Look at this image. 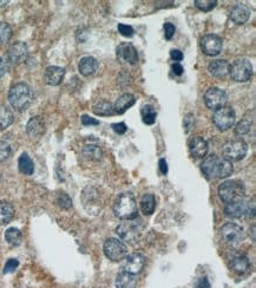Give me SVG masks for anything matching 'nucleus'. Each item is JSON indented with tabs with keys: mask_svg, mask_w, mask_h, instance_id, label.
Listing matches in <instances>:
<instances>
[{
	"mask_svg": "<svg viewBox=\"0 0 256 288\" xmlns=\"http://www.w3.org/2000/svg\"><path fill=\"white\" fill-rule=\"evenodd\" d=\"M202 171L209 178H227L233 174L234 168L231 162L224 157L211 155L203 161Z\"/></svg>",
	"mask_w": 256,
	"mask_h": 288,
	"instance_id": "nucleus-1",
	"label": "nucleus"
},
{
	"mask_svg": "<svg viewBox=\"0 0 256 288\" xmlns=\"http://www.w3.org/2000/svg\"><path fill=\"white\" fill-rule=\"evenodd\" d=\"M114 212L117 218L122 220H131L137 218V201L131 193H123L116 199Z\"/></svg>",
	"mask_w": 256,
	"mask_h": 288,
	"instance_id": "nucleus-2",
	"label": "nucleus"
},
{
	"mask_svg": "<svg viewBox=\"0 0 256 288\" xmlns=\"http://www.w3.org/2000/svg\"><path fill=\"white\" fill-rule=\"evenodd\" d=\"M33 93L31 87L25 83H18L11 87L9 92V101L16 110H25L32 103Z\"/></svg>",
	"mask_w": 256,
	"mask_h": 288,
	"instance_id": "nucleus-3",
	"label": "nucleus"
},
{
	"mask_svg": "<svg viewBox=\"0 0 256 288\" xmlns=\"http://www.w3.org/2000/svg\"><path fill=\"white\" fill-rule=\"evenodd\" d=\"M218 196L227 205L244 200L245 187L243 182L237 181V179H230V181L223 182L218 187Z\"/></svg>",
	"mask_w": 256,
	"mask_h": 288,
	"instance_id": "nucleus-4",
	"label": "nucleus"
},
{
	"mask_svg": "<svg viewBox=\"0 0 256 288\" xmlns=\"http://www.w3.org/2000/svg\"><path fill=\"white\" fill-rule=\"evenodd\" d=\"M142 232L143 222L138 218L124 220V222H122L116 228V233H117L118 238L128 243H135L136 241H138L142 235Z\"/></svg>",
	"mask_w": 256,
	"mask_h": 288,
	"instance_id": "nucleus-5",
	"label": "nucleus"
},
{
	"mask_svg": "<svg viewBox=\"0 0 256 288\" xmlns=\"http://www.w3.org/2000/svg\"><path fill=\"white\" fill-rule=\"evenodd\" d=\"M224 158L228 161L238 162L243 160L248 152V144L243 140L228 141L222 148Z\"/></svg>",
	"mask_w": 256,
	"mask_h": 288,
	"instance_id": "nucleus-6",
	"label": "nucleus"
},
{
	"mask_svg": "<svg viewBox=\"0 0 256 288\" xmlns=\"http://www.w3.org/2000/svg\"><path fill=\"white\" fill-rule=\"evenodd\" d=\"M104 254L109 260L119 262L128 256V247L121 240L110 238L104 242Z\"/></svg>",
	"mask_w": 256,
	"mask_h": 288,
	"instance_id": "nucleus-7",
	"label": "nucleus"
},
{
	"mask_svg": "<svg viewBox=\"0 0 256 288\" xmlns=\"http://www.w3.org/2000/svg\"><path fill=\"white\" fill-rule=\"evenodd\" d=\"M221 236L227 245L236 247L243 242L245 234L241 226L228 222L221 227Z\"/></svg>",
	"mask_w": 256,
	"mask_h": 288,
	"instance_id": "nucleus-8",
	"label": "nucleus"
},
{
	"mask_svg": "<svg viewBox=\"0 0 256 288\" xmlns=\"http://www.w3.org/2000/svg\"><path fill=\"white\" fill-rule=\"evenodd\" d=\"M229 74L235 82L245 83L252 76V65L248 59L241 58L235 60L229 67Z\"/></svg>",
	"mask_w": 256,
	"mask_h": 288,
	"instance_id": "nucleus-9",
	"label": "nucleus"
},
{
	"mask_svg": "<svg viewBox=\"0 0 256 288\" xmlns=\"http://www.w3.org/2000/svg\"><path fill=\"white\" fill-rule=\"evenodd\" d=\"M255 206L254 203H250L247 200H241L233 203H228L224 208V213L227 216L233 219H243L247 216L254 215Z\"/></svg>",
	"mask_w": 256,
	"mask_h": 288,
	"instance_id": "nucleus-10",
	"label": "nucleus"
},
{
	"mask_svg": "<svg viewBox=\"0 0 256 288\" xmlns=\"http://www.w3.org/2000/svg\"><path fill=\"white\" fill-rule=\"evenodd\" d=\"M235 121H236V114L230 107H222L220 109L215 110L213 115V123L222 131L228 130L233 127Z\"/></svg>",
	"mask_w": 256,
	"mask_h": 288,
	"instance_id": "nucleus-11",
	"label": "nucleus"
},
{
	"mask_svg": "<svg viewBox=\"0 0 256 288\" xmlns=\"http://www.w3.org/2000/svg\"><path fill=\"white\" fill-rule=\"evenodd\" d=\"M116 56L118 62L135 65L138 63L137 49L131 43H122L116 49Z\"/></svg>",
	"mask_w": 256,
	"mask_h": 288,
	"instance_id": "nucleus-12",
	"label": "nucleus"
},
{
	"mask_svg": "<svg viewBox=\"0 0 256 288\" xmlns=\"http://www.w3.org/2000/svg\"><path fill=\"white\" fill-rule=\"evenodd\" d=\"M222 47H223V40L217 35H207L201 39V49L207 56H218L221 53Z\"/></svg>",
	"mask_w": 256,
	"mask_h": 288,
	"instance_id": "nucleus-13",
	"label": "nucleus"
},
{
	"mask_svg": "<svg viewBox=\"0 0 256 288\" xmlns=\"http://www.w3.org/2000/svg\"><path fill=\"white\" fill-rule=\"evenodd\" d=\"M227 93L218 87H210L204 94V103L211 110H217L227 103Z\"/></svg>",
	"mask_w": 256,
	"mask_h": 288,
	"instance_id": "nucleus-14",
	"label": "nucleus"
},
{
	"mask_svg": "<svg viewBox=\"0 0 256 288\" xmlns=\"http://www.w3.org/2000/svg\"><path fill=\"white\" fill-rule=\"evenodd\" d=\"M124 260L125 261L124 265H123V272L134 274V275L141 273L146 263V257L141 253L131 254V255L126 256Z\"/></svg>",
	"mask_w": 256,
	"mask_h": 288,
	"instance_id": "nucleus-15",
	"label": "nucleus"
},
{
	"mask_svg": "<svg viewBox=\"0 0 256 288\" xmlns=\"http://www.w3.org/2000/svg\"><path fill=\"white\" fill-rule=\"evenodd\" d=\"M27 55H29V49H27L26 44L23 42H17L13 44L8 52L9 60L13 64L23 63L27 58Z\"/></svg>",
	"mask_w": 256,
	"mask_h": 288,
	"instance_id": "nucleus-16",
	"label": "nucleus"
},
{
	"mask_svg": "<svg viewBox=\"0 0 256 288\" xmlns=\"http://www.w3.org/2000/svg\"><path fill=\"white\" fill-rule=\"evenodd\" d=\"M65 77V69L60 66H49L44 73V80L51 86L60 85Z\"/></svg>",
	"mask_w": 256,
	"mask_h": 288,
	"instance_id": "nucleus-17",
	"label": "nucleus"
},
{
	"mask_svg": "<svg viewBox=\"0 0 256 288\" xmlns=\"http://www.w3.org/2000/svg\"><path fill=\"white\" fill-rule=\"evenodd\" d=\"M188 147H189L190 154L193 155L194 157L196 158L206 157L208 152V143L203 137L195 136L190 138L189 143H188Z\"/></svg>",
	"mask_w": 256,
	"mask_h": 288,
	"instance_id": "nucleus-18",
	"label": "nucleus"
},
{
	"mask_svg": "<svg viewBox=\"0 0 256 288\" xmlns=\"http://www.w3.org/2000/svg\"><path fill=\"white\" fill-rule=\"evenodd\" d=\"M251 11L245 4H236L230 11V19L237 25L247 23L250 18Z\"/></svg>",
	"mask_w": 256,
	"mask_h": 288,
	"instance_id": "nucleus-19",
	"label": "nucleus"
},
{
	"mask_svg": "<svg viewBox=\"0 0 256 288\" xmlns=\"http://www.w3.org/2000/svg\"><path fill=\"white\" fill-rule=\"evenodd\" d=\"M26 133L32 138L42 136L45 133V122H44L43 117L36 116L31 118L26 124Z\"/></svg>",
	"mask_w": 256,
	"mask_h": 288,
	"instance_id": "nucleus-20",
	"label": "nucleus"
},
{
	"mask_svg": "<svg viewBox=\"0 0 256 288\" xmlns=\"http://www.w3.org/2000/svg\"><path fill=\"white\" fill-rule=\"evenodd\" d=\"M229 67L230 64L224 59L214 60L208 66V71L210 74H213L216 78H226L229 74Z\"/></svg>",
	"mask_w": 256,
	"mask_h": 288,
	"instance_id": "nucleus-21",
	"label": "nucleus"
},
{
	"mask_svg": "<svg viewBox=\"0 0 256 288\" xmlns=\"http://www.w3.org/2000/svg\"><path fill=\"white\" fill-rule=\"evenodd\" d=\"M79 72L85 77L92 76V74L96 73V71L98 70V62L97 59L94 58V57H83L79 62Z\"/></svg>",
	"mask_w": 256,
	"mask_h": 288,
	"instance_id": "nucleus-22",
	"label": "nucleus"
},
{
	"mask_svg": "<svg viewBox=\"0 0 256 288\" xmlns=\"http://www.w3.org/2000/svg\"><path fill=\"white\" fill-rule=\"evenodd\" d=\"M135 102L136 100H135L134 94H131V93L122 94V96L118 97L115 102V106H114L115 113H117V114L125 113L129 108H131L132 106H134Z\"/></svg>",
	"mask_w": 256,
	"mask_h": 288,
	"instance_id": "nucleus-23",
	"label": "nucleus"
},
{
	"mask_svg": "<svg viewBox=\"0 0 256 288\" xmlns=\"http://www.w3.org/2000/svg\"><path fill=\"white\" fill-rule=\"evenodd\" d=\"M137 277L134 274L122 272L116 277V288H136Z\"/></svg>",
	"mask_w": 256,
	"mask_h": 288,
	"instance_id": "nucleus-24",
	"label": "nucleus"
},
{
	"mask_svg": "<svg viewBox=\"0 0 256 288\" xmlns=\"http://www.w3.org/2000/svg\"><path fill=\"white\" fill-rule=\"evenodd\" d=\"M92 111L98 116H112L115 114L114 106L110 103V102L101 100L98 101L97 103L92 107Z\"/></svg>",
	"mask_w": 256,
	"mask_h": 288,
	"instance_id": "nucleus-25",
	"label": "nucleus"
},
{
	"mask_svg": "<svg viewBox=\"0 0 256 288\" xmlns=\"http://www.w3.org/2000/svg\"><path fill=\"white\" fill-rule=\"evenodd\" d=\"M15 216V208L8 201H0V225H6Z\"/></svg>",
	"mask_w": 256,
	"mask_h": 288,
	"instance_id": "nucleus-26",
	"label": "nucleus"
},
{
	"mask_svg": "<svg viewBox=\"0 0 256 288\" xmlns=\"http://www.w3.org/2000/svg\"><path fill=\"white\" fill-rule=\"evenodd\" d=\"M231 268L237 274H245L250 269V261L247 256H236L231 261Z\"/></svg>",
	"mask_w": 256,
	"mask_h": 288,
	"instance_id": "nucleus-27",
	"label": "nucleus"
},
{
	"mask_svg": "<svg viewBox=\"0 0 256 288\" xmlns=\"http://www.w3.org/2000/svg\"><path fill=\"white\" fill-rule=\"evenodd\" d=\"M18 168L19 171L24 175H32L33 171H35V164H33V161L31 160L30 156L25 154V152L20 155L18 160Z\"/></svg>",
	"mask_w": 256,
	"mask_h": 288,
	"instance_id": "nucleus-28",
	"label": "nucleus"
},
{
	"mask_svg": "<svg viewBox=\"0 0 256 288\" xmlns=\"http://www.w3.org/2000/svg\"><path fill=\"white\" fill-rule=\"evenodd\" d=\"M156 208V198L153 194H144L141 199V209L145 215H151Z\"/></svg>",
	"mask_w": 256,
	"mask_h": 288,
	"instance_id": "nucleus-29",
	"label": "nucleus"
},
{
	"mask_svg": "<svg viewBox=\"0 0 256 288\" xmlns=\"http://www.w3.org/2000/svg\"><path fill=\"white\" fill-rule=\"evenodd\" d=\"M83 154L88 160L91 161H101L102 157H103V151H102V149L98 147V145L94 144L85 145L83 149Z\"/></svg>",
	"mask_w": 256,
	"mask_h": 288,
	"instance_id": "nucleus-30",
	"label": "nucleus"
},
{
	"mask_svg": "<svg viewBox=\"0 0 256 288\" xmlns=\"http://www.w3.org/2000/svg\"><path fill=\"white\" fill-rule=\"evenodd\" d=\"M5 240L8 241L9 245L11 246H19L22 243L23 235L22 232L18 228H15V227H11L5 232Z\"/></svg>",
	"mask_w": 256,
	"mask_h": 288,
	"instance_id": "nucleus-31",
	"label": "nucleus"
},
{
	"mask_svg": "<svg viewBox=\"0 0 256 288\" xmlns=\"http://www.w3.org/2000/svg\"><path fill=\"white\" fill-rule=\"evenodd\" d=\"M13 122V114L8 107L0 106V130H5Z\"/></svg>",
	"mask_w": 256,
	"mask_h": 288,
	"instance_id": "nucleus-32",
	"label": "nucleus"
},
{
	"mask_svg": "<svg viewBox=\"0 0 256 288\" xmlns=\"http://www.w3.org/2000/svg\"><path fill=\"white\" fill-rule=\"evenodd\" d=\"M156 117H157V113L155 110V108L150 104H146L142 108V118L143 122L148 125H152L156 122Z\"/></svg>",
	"mask_w": 256,
	"mask_h": 288,
	"instance_id": "nucleus-33",
	"label": "nucleus"
},
{
	"mask_svg": "<svg viewBox=\"0 0 256 288\" xmlns=\"http://www.w3.org/2000/svg\"><path fill=\"white\" fill-rule=\"evenodd\" d=\"M216 5V0H195V6L203 12L211 11Z\"/></svg>",
	"mask_w": 256,
	"mask_h": 288,
	"instance_id": "nucleus-34",
	"label": "nucleus"
},
{
	"mask_svg": "<svg viewBox=\"0 0 256 288\" xmlns=\"http://www.w3.org/2000/svg\"><path fill=\"white\" fill-rule=\"evenodd\" d=\"M12 30L9 26V24L0 23V44H6L11 38Z\"/></svg>",
	"mask_w": 256,
	"mask_h": 288,
	"instance_id": "nucleus-35",
	"label": "nucleus"
},
{
	"mask_svg": "<svg viewBox=\"0 0 256 288\" xmlns=\"http://www.w3.org/2000/svg\"><path fill=\"white\" fill-rule=\"evenodd\" d=\"M250 127H251V120L244 117L243 120H241V122H238L237 123L236 129H235V133H236L237 135H244V134L249 133Z\"/></svg>",
	"mask_w": 256,
	"mask_h": 288,
	"instance_id": "nucleus-36",
	"label": "nucleus"
},
{
	"mask_svg": "<svg viewBox=\"0 0 256 288\" xmlns=\"http://www.w3.org/2000/svg\"><path fill=\"white\" fill-rule=\"evenodd\" d=\"M56 202L57 205L63 209H70L71 207H72V200H71L70 196L65 194V193H60V194L57 196Z\"/></svg>",
	"mask_w": 256,
	"mask_h": 288,
	"instance_id": "nucleus-37",
	"label": "nucleus"
},
{
	"mask_svg": "<svg viewBox=\"0 0 256 288\" xmlns=\"http://www.w3.org/2000/svg\"><path fill=\"white\" fill-rule=\"evenodd\" d=\"M12 154V149L11 145H10L8 142L5 141H0V162L8 160V158Z\"/></svg>",
	"mask_w": 256,
	"mask_h": 288,
	"instance_id": "nucleus-38",
	"label": "nucleus"
},
{
	"mask_svg": "<svg viewBox=\"0 0 256 288\" xmlns=\"http://www.w3.org/2000/svg\"><path fill=\"white\" fill-rule=\"evenodd\" d=\"M118 31L121 33L122 36L124 37H132L134 36V29L130 25H126V24H118Z\"/></svg>",
	"mask_w": 256,
	"mask_h": 288,
	"instance_id": "nucleus-39",
	"label": "nucleus"
},
{
	"mask_svg": "<svg viewBox=\"0 0 256 288\" xmlns=\"http://www.w3.org/2000/svg\"><path fill=\"white\" fill-rule=\"evenodd\" d=\"M19 266V262H18V260H16V259H10L8 260V262L5 263V266H4V274H9V273H12V272H15V270L17 269V267Z\"/></svg>",
	"mask_w": 256,
	"mask_h": 288,
	"instance_id": "nucleus-40",
	"label": "nucleus"
},
{
	"mask_svg": "<svg viewBox=\"0 0 256 288\" xmlns=\"http://www.w3.org/2000/svg\"><path fill=\"white\" fill-rule=\"evenodd\" d=\"M194 122H195V117H194L193 114H187L183 118V127L186 133H189V130L193 128Z\"/></svg>",
	"mask_w": 256,
	"mask_h": 288,
	"instance_id": "nucleus-41",
	"label": "nucleus"
},
{
	"mask_svg": "<svg viewBox=\"0 0 256 288\" xmlns=\"http://www.w3.org/2000/svg\"><path fill=\"white\" fill-rule=\"evenodd\" d=\"M164 36H165V39L170 40L175 35V26L173 25L172 23H165L164 24Z\"/></svg>",
	"mask_w": 256,
	"mask_h": 288,
	"instance_id": "nucleus-42",
	"label": "nucleus"
},
{
	"mask_svg": "<svg viewBox=\"0 0 256 288\" xmlns=\"http://www.w3.org/2000/svg\"><path fill=\"white\" fill-rule=\"evenodd\" d=\"M112 129L115 130V133H117L118 135H123L126 133V130H128V128H126V125L124 122H121V123H114L111 125Z\"/></svg>",
	"mask_w": 256,
	"mask_h": 288,
	"instance_id": "nucleus-43",
	"label": "nucleus"
},
{
	"mask_svg": "<svg viewBox=\"0 0 256 288\" xmlns=\"http://www.w3.org/2000/svg\"><path fill=\"white\" fill-rule=\"evenodd\" d=\"M194 288H210L209 280H208L206 276L200 277V279L197 280V282H196L195 287H194Z\"/></svg>",
	"mask_w": 256,
	"mask_h": 288,
	"instance_id": "nucleus-44",
	"label": "nucleus"
},
{
	"mask_svg": "<svg viewBox=\"0 0 256 288\" xmlns=\"http://www.w3.org/2000/svg\"><path fill=\"white\" fill-rule=\"evenodd\" d=\"M81 123H83L84 125H97V124H100V122H98L97 120H95V118L84 115V116L81 117Z\"/></svg>",
	"mask_w": 256,
	"mask_h": 288,
	"instance_id": "nucleus-45",
	"label": "nucleus"
},
{
	"mask_svg": "<svg viewBox=\"0 0 256 288\" xmlns=\"http://www.w3.org/2000/svg\"><path fill=\"white\" fill-rule=\"evenodd\" d=\"M170 56H172V59L175 60V62H181L183 59V53L180 50H172Z\"/></svg>",
	"mask_w": 256,
	"mask_h": 288,
	"instance_id": "nucleus-46",
	"label": "nucleus"
},
{
	"mask_svg": "<svg viewBox=\"0 0 256 288\" xmlns=\"http://www.w3.org/2000/svg\"><path fill=\"white\" fill-rule=\"evenodd\" d=\"M172 70H173V72L176 74V76H181V74L183 73V66L181 65V64L179 63H175V64H173V66H172Z\"/></svg>",
	"mask_w": 256,
	"mask_h": 288,
	"instance_id": "nucleus-47",
	"label": "nucleus"
},
{
	"mask_svg": "<svg viewBox=\"0 0 256 288\" xmlns=\"http://www.w3.org/2000/svg\"><path fill=\"white\" fill-rule=\"evenodd\" d=\"M159 168H161V171H162V174H164L166 175L168 174V163H166V161L164 160V158H162L161 161H159Z\"/></svg>",
	"mask_w": 256,
	"mask_h": 288,
	"instance_id": "nucleus-48",
	"label": "nucleus"
},
{
	"mask_svg": "<svg viewBox=\"0 0 256 288\" xmlns=\"http://www.w3.org/2000/svg\"><path fill=\"white\" fill-rule=\"evenodd\" d=\"M8 71V66H6V63L4 62V59L0 57V78H2Z\"/></svg>",
	"mask_w": 256,
	"mask_h": 288,
	"instance_id": "nucleus-49",
	"label": "nucleus"
},
{
	"mask_svg": "<svg viewBox=\"0 0 256 288\" xmlns=\"http://www.w3.org/2000/svg\"><path fill=\"white\" fill-rule=\"evenodd\" d=\"M5 4H8V2H0V6H4Z\"/></svg>",
	"mask_w": 256,
	"mask_h": 288,
	"instance_id": "nucleus-50",
	"label": "nucleus"
}]
</instances>
